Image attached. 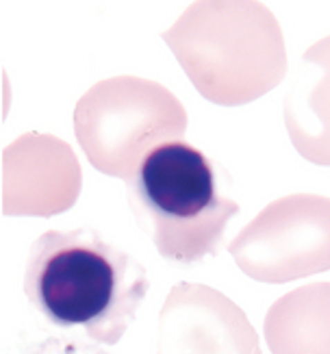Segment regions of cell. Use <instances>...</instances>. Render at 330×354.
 I'll list each match as a JSON object with an SVG mask.
<instances>
[{
	"mask_svg": "<svg viewBox=\"0 0 330 354\" xmlns=\"http://www.w3.org/2000/svg\"><path fill=\"white\" fill-rule=\"evenodd\" d=\"M187 111L161 83L111 76L91 85L74 109V135L98 172L129 180L154 148L183 142Z\"/></svg>",
	"mask_w": 330,
	"mask_h": 354,
	"instance_id": "4",
	"label": "cell"
},
{
	"mask_svg": "<svg viewBox=\"0 0 330 354\" xmlns=\"http://www.w3.org/2000/svg\"><path fill=\"white\" fill-rule=\"evenodd\" d=\"M127 194L139 228L178 266L215 257L239 213L232 198L217 192L213 161L187 142L154 148L127 180Z\"/></svg>",
	"mask_w": 330,
	"mask_h": 354,
	"instance_id": "3",
	"label": "cell"
},
{
	"mask_svg": "<svg viewBox=\"0 0 330 354\" xmlns=\"http://www.w3.org/2000/svg\"><path fill=\"white\" fill-rule=\"evenodd\" d=\"M156 354H263L239 304L202 283H178L159 313Z\"/></svg>",
	"mask_w": 330,
	"mask_h": 354,
	"instance_id": "6",
	"label": "cell"
},
{
	"mask_svg": "<svg viewBox=\"0 0 330 354\" xmlns=\"http://www.w3.org/2000/svg\"><path fill=\"white\" fill-rule=\"evenodd\" d=\"M282 118L297 155L330 165V35L304 50L285 91Z\"/></svg>",
	"mask_w": 330,
	"mask_h": 354,
	"instance_id": "8",
	"label": "cell"
},
{
	"mask_svg": "<svg viewBox=\"0 0 330 354\" xmlns=\"http://www.w3.org/2000/svg\"><path fill=\"white\" fill-rule=\"evenodd\" d=\"M253 281L280 285L330 270V198L291 194L272 200L226 248Z\"/></svg>",
	"mask_w": 330,
	"mask_h": 354,
	"instance_id": "5",
	"label": "cell"
},
{
	"mask_svg": "<svg viewBox=\"0 0 330 354\" xmlns=\"http://www.w3.org/2000/svg\"><path fill=\"white\" fill-rule=\"evenodd\" d=\"M146 268L93 228L46 230L26 257L24 294L61 328L81 326L87 337L116 346L146 300Z\"/></svg>",
	"mask_w": 330,
	"mask_h": 354,
	"instance_id": "1",
	"label": "cell"
},
{
	"mask_svg": "<svg viewBox=\"0 0 330 354\" xmlns=\"http://www.w3.org/2000/svg\"><path fill=\"white\" fill-rule=\"evenodd\" d=\"M263 333L272 354H330V283L280 296L265 315Z\"/></svg>",
	"mask_w": 330,
	"mask_h": 354,
	"instance_id": "9",
	"label": "cell"
},
{
	"mask_svg": "<svg viewBox=\"0 0 330 354\" xmlns=\"http://www.w3.org/2000/svg\"><path fill=\"white\" fill-rule=\"evenodd\" d=\"M161 37L198 94L213 104H248L287 76L280 22L255 0L192 3Z\"/></svg>",
	"mask_w": 330,
	"mask_h": 354,
	"instance_id": "2",
	"label": "cell"
},
{
	"mask_svg": "<svg viewBox=\"0 0 330 354\" xmlns=\"http://www.w3.org/2000/svg\"><path fill=\"white\" fill-rule=\"evenodd\" d=\"M81 165L55 135L24 133L3 150V213L53 218L74 207Z\"/></svg>",
	"mask_w": 330,
	"mask_h": 354,
	"instance_id": "7",
	"label": "cell"
}]
</instances>
